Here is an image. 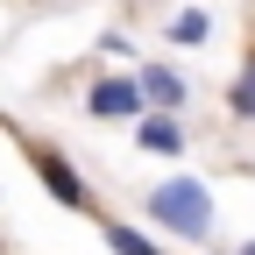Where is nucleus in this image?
Returning a JSON list of instances; mask_svg holds the SVG:
<instances>
[{
  "mask_svg": "<svg viewBox=\"0 0 255 255\" xmlns=\"http://www.w3.org/2000/svg\"><path fill=\"white\" fill-rule=\"evenodd\" d=\"M142 213H149L163 234H177V241H206V234H213V191H206L199 177H163V184L142 199Z\"/></svg>",
  "mask_w": 255,
  "mask_h": 255,
  "instance_id": "obj_1",
  "label": "nucleus"
},
{
  "mask_svg": "<svg viewBox=\"0 0 255 255\" xmlns=\"http://www.w3.org/2000/svg\"><path fill=\"white\" fill-rule=\"evenodd\" d=\"M21 156H28V170L43 177V191H50L64 213H100V206H92V184L78 177V163H71L64 149H50V142H21Z\"/></svg>",
  "mask_w": 255,
  "mask_h": 255,
  "instance_id": "obj_2",
  "label": "nucleus"
},
{
  "mask_svg": "<svg viewBox=\"0 0 255 255\" xmlns=\"http://www.w3.org/2000/svg\"><path fill=\"white\" fill-rule=\"evenodd\" d=\"M85 114H92V121H142V114H149L142 78H135V71H100V78L85 85Z\"/></svg>",
  "mask_w": 255,
  "mask_h": 255,
  "instance_id": "obj_3",
  "label": "nucleus"
},
{
  "mask_svg": "<svg viewBox=\"0 0 255 255\" xmlns=\"http://www.w3.org/2000/svg\"><path fill=\"white\" fill-rule=\"evenodd\" d=\"M135 78H142L149 114H177V107L191 100V85H184V71H177V64H135Z\"/></svg>",
  "mask_w": 255,
  "mask_h": 255,
  "instance_id": "obj_4",
  "label": "nucleus"
},
{
  "mask_svg": "<svg viewBox=\"0 0 255 255\" xmlns=\"http://www.w3.org/2000/svg\"><path fill=\"white\" fill-rule=\"evenodd\" d=\"M135 142H142V156H184V121L177 114H142Z\"/></svg>",
  "mask_w": 255,
  "mask_h": 255,
  "instance_id": "obj_5",
  "label": "nucleus"
},
{
  "mask_svg": "<svg viewBox=\"0 0 255 255\" xmlns=\"http://www.w3.org/2000/svg\"><path fill=\"white\" fill-rule=\"evenodd\" d=\"M163 43H170V50H206V43H213V14H206V7H177V14L163 21Z\"/></svg>",
  "mask_w": 255,
  "mask_h": 255,
  "instance_id": "obj_6",
  "label": "nucleus"
},
{
  "mask_svg": "<svg viewBox=\"0 0 255 255\" xmlns=\"http://www.w3.org/2000/svg\"><path fill=\"white\" fill-rule=\"evenodd\" d=\"M227 114H234V121H255V36H248V50H241L234 85H227Z\"/></svg>",
  "mask_w": 255,
  "mask_h": 255,
  "instance_id": "obj_7",
  "label": "nucleus"
},
{
  "mask_svg": "<svg viewBox=\"0 0 255 255\" xmlns=\"http://www.w3.org/2000/svg\"><path fill=\"white\" fill-rule=\"evenodd\" d=\"M100 234H107V248H114V255H163L142 227H128V220H100Z\"/></svg>",
  "mask_w": 255,
  "mask_h": 255,
  "instance_id": "obj_8",
  "label": "nucleus"
},
{
  "mask_svg": "<svg viewBox=\"0 0 255 255\" xmlns=\"http://www.w3.org/2000/svg\"><path fill=\"white\" fill-rule=\"evenodd\" d=\"M234 255H255V241H241V248H234Z\"/></svg>",
  "mask_w": 255,
  "mask_h": 255,
  "instance_id": "obj_9",
  "label": "nucleus"
},
{
  "mask_svg": "<svg viewBox=\"0 0 255 255\" xmlns=\"http://www.w3.org/2000/svg\"><path fill=\"white\" fill-rule=\"evenodd\" d=\"M213 255H234V248H213Z\"/></svg>",
  "mask_w": 255,
  "mask_h": 255,
  "instance_id": "obj_10",
  "label": "nucleus"
}]
</instances>
